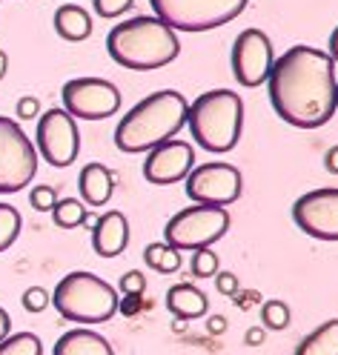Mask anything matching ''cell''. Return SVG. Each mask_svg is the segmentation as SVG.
<instances>
[{"label": "cell", "instance_id": "obj_1", "mask_svg": "<svg viewBox=\"0 0 338 355\" xmlns=\"http://www.w3.org/2000/svg\"><path fill=\"white\" fill-rule=\"evenodd\" d=\"M335 63L315 46L287 49L267 78L269 103L276 115L296 129H319L335 115Z\"/></svg>", "mask_w": 338, "mask_h": 355}, {"label": "cell", "instance_id": "obj_2", "mask_svg": "<svg viewBox=\"0 0 338 355\" xmlns=\"http://www.w3.org/2000/svg\"><path fill=\"white\" fill-rule=\"evenodd\" d=\"M187 112L189 103L181 92H175V89L152 92L124 115V121L115 129V146L126 155H138L161 146L172 141L175 132L184 129Z\"/></svg>", "mask_w": 338, "mask_h": 355}, {"label": "cell", "instance_id": "obj_3", "mask_svg": "<svg viewBox=\"0 0 338 355\" xmlns=\"http://www.w3.org/2000/svg\"><path fill=\"white\" fill-rule=\"evenodd\" d=\"M106 52L124 69L132 72H152L172 63L181 52L178 35L161 24L158 17H129L106 35Z\"/></svg>", "mask_w": 338, "mask_h": 355}, {"label": "cell", "instance_id": "obj_4", "mask_svg": "<svg viewBox=\"0 0 338 355\" xmlns=\"http://www.w3.org/2000/svg\"><path fill=\"white\" fill-rule=\"evenodd\" d=\"M187 126L192 141L207 152H230L241 138L244 101L230 89H210L189 103Z\"/></svg>", "mask_w": 338, "mask_h": 355}, {"label": "cell", "instance_id": "obj_5", "mask_svg": "<svg viewBox=\"0 0 338 355\" xmlns=\"http://www.w3.org/2000/svg\"><path fill=\"white\" fill-rule=\"evenodd\" d=\"M118 304L115 286L95 272H69L52 293V306L75 324H106L118 313Z\"/></svg>", "mask_w": 338, "mask_h": 355}, {"label": "cell", "instance_id": "obj_6", "mask_svg": "<svg viewBox=\"0 0 338 355\" xmlns=\"http://www.w3.org/2000/svg\"><path fill=\"white\" fill-rule=\"evenodd\" d=\"M250 0H149L155 17L172 32H210L235 20Z\"/></svg>", "mask_w": 338, "mask_h": 355}, {"label": "cell", "instance_id": "obj_7", "mask_svg": "<svg viewBox=\"0 0 338 355\" xmlns=\"http://www.w3.org/2000/svg\"><path fill=\"white\" fill-rule=\"evenodd\" d=\"M227 230H230V212L227 209L195 204V207L175 212L167 220L164 238L178 252H184V250L195 252V250H210L215 241H221L227 235Z\"/></svg>", "mask_w": 338, "mask_h": 355}, {"label": "cell", "instance_id": "obj_8", "mask_svg": "<svg viewBox=\"0 0 338 355\" xmlns=\"http://www.w3.org/2000/svg\"><path fill=\"white\" fill-rule=\"evenodd\" d=\"M37 172V149L17 121L0 115V195L26 189Z\"/></svg>", "mask_w": 338, "mask_h": 355}, {"label": "cell", "instance_id": "obj_9", "mask_svg": "<svg viewBox=\"0 0 338 355\" xmlns=\"http://www.w3.org/2000/svg\"><path fill=\"white\" fill-rule=\"evenodd\" d=\"M63 112L78 121H103L121 109V92L115 83L103 78H75L60 89Z\"/></svg>", "mask_w": 338, "mask_h": 355}, {"label": "cell", "instance_id": "obj_10", "mask_svg": "<svg viewBox=\"0 0 338 355\" xmlns=\"http://www.w3.org/2000/svg\"><path fill=\"white\" fill-rule=\"evenodd\" d=\"M35 149L43 155V161L58 169L75 164L81 152V132L75 118L69 112H63V109H47L37 121Z\"/></svg>", "mask_w": 338, "mask_h": 355}, {"label": "cell", "instance_id": "obj_11", "mask_svg": "<svg viewBox=\"0 0 338 355\" xmlns=\"http://www.w3.org/2000/svg\"><path fill=\"white\" fill-rule=\"evenodd\" d=\"M241 172L230 164H204L195 166L187 175V195L189 201L204 204V207H223L227 209L230 204H235L241 198Z\"/></svg>", "mask_w": 338, "mask_h": 355}, {"label": "cell", "instance_id": "obj_12", "mask_svg": "<svg viewBox=\"0 0 338 355\" xmlns=\"http://www.w3.org/2000/svg\"><path fill=\"white\" fill-rule=\"evenodd\" d=\"M292 220L315 241H338V189L321 187L304 192L292 204Z\"/></svg>", "mask_w": 338, "mask_h": 355}, {"label": "cell", "instance_id": "obj_13", "mask_svg": "<svg viewBox=\"0 0 338 355\" xmlns=\"http://www.w3.org/2000/svg\"><path fill=\"white\" fill-rule=\"evenodd\" d=\"M233 75L241 86H261L269 78V69H273V43H269L267 32L261 29H244L235 43H233Z\"/></svg>", "mask_w": 338, "mask_h": 355}, {"label": "cell", "instance_id": "obj_14", "mask_svg": "<svg viewBox=\"0 0 338 355\" xmlns=\"http://www.w3.org/2000/svg\"><path fill=\"white\" fill-rule=\"evenodd\" d=\"M192 164H195L192 146L172 138L161 146L149 149L146 164H144V178L155 187H169V184L184 181V178L192 172Z\"/></svg>", "mask_w": 338, "mask_h": 355}, {"label": "cell", "instance_id": "obj_15", "mask_svg": "<svg viewBox=\"0 0 338 355\" xmlns=\"http://www.w3.org/2000/svg\"><path fill=\"white\" fill-rule=\"evenodd\" d=\"M129 243V220L124 212H103L92 227V250L101 258H118Z\"/></svg>", "mask_w": 338, "mask_h": 355}, {"label": "cell", "instance_id": "obj_16", "mask_svg": "<svg viewBox=\"0 0 338 355\" xmlns=\"http://www.w3.org/2000/svg\"><path fill=\"white\" fill-rule=\"evenodd\" d=\"M78 189H81L83 204L103 207V204H109L112 189H115V175L103 164H86L78 178Z\"/></svg>", "mask_w": 338, "mask_h": 355}, {"label": "cell", "instance_id": "obj_17", "mask_svg": "<svg viewBox=\"0 0 338 355\" xmlns=\"http://www.w3.org/2000/svg\"><path fill=\"white\" fill-rule=\"evenodd\" d=\"M52 355H115V349H112V344L101 336V332L78 327V329L63 332L52 349Z\"/></svg>", "mask_w": 338, "mask_h": 355}, {"label": "cell", "instance_id": "obj_18", "mask_svg": "<svg viewBox=\"0 0 338 355\" xmlns=\"http://www.w3.org/2000/svg\"><path fill=\"white\" fill-rule=\"evenodd\" d=\"M167 306L178 321H195L201 315H207L210 298L195 284H175L167 293Z\"/></svg>", "mask_w": 338, "mask_h": 355}, {"label": "cell", "instance_id": "obj_19", "mask_svg": "<svg viewBox=\"0 0 338 355\" xmlns=\"http://www.w3.org/2000/svg\"><path fill=\"white\" fill-rule=\"evenodd\" d=\"M55 32L69 40V43H81L92 35V17L83 6H75V3H66V6H58L55 12Z\"/></svg>", "mask_w": 338, "mask_h": 355}, {"label": "cell", "instance_id": "obj_20", "mask_svg": "<svg viewBox=\"0 0 338 355\" xmlns=\"http://www.w3.org/2000/svg\"><path fill=\"white\" fill-rule=\"evenodd\" d=\"M296 355H338V318L324 321L296 347Z\"/></svg>", "mask_w": 338, "mask_h": 355}, {"label": "cell", "instance_id": "obj_21", "mask_svg": "<svg viewBox=\"0 0 338 355\" xmlns=\"http://www.w3.org/2000/svg\"><path fill=\"white\" fill-rule=\"evenodd\" d=\"M144 261H146L149 270L161 272V275H172V272H178V270H181V263H184L181 252H178L175 247H169L167 241H155V243H149V247L144 250Z\"/></svg>", "mask_w": 338, "mask_h": 355}, {"label": "cell", "instance_id": "obj_22", "mask_svg": "<svg viewBox=\"0 0 338 355\" xmlns=\"http://www.w3.org/2000/svg\"><path fill=\"white\" fill-rule=\"evenodd\" d=\"M52 218L60 230H75V227H83L86 224V204L83 201H75V198H58V204L52 207Z\"/></svg>", "mask_w": 338, "mask_h": 355}, {"label": "cell", "instance_id": "obj_23", "mask_svg": "<svg viewBox=\"0 0 338 355\" xmlns=\"http://www.w3.org/2000/svg\"><path fill=\"white\" fill-rule=\"evenodd\" d=\"M0 355H43V344L35 332H15L0 341Z\"/></svg>", "mask_w": 338, "mask_h": 355}, {"label": "cell", "instance_id": "obj_24", "mask_svg": "<svg viewBox=\"0 0 338 355\" xmlns=\"http://www.w3.org/2000/svg\"><path fill=\"white\" fill-rule=\"evenodd\" d=\"M20 227H24V220H20V212H17L12 204H0V252H6L12 243L17 241Z\"/></svg>", "mask_w": 338, "mask_h": 355}, {"label": "cell", "instance_id": "obj_25", "mask_svg": "<svg viewBox=\"0 0 338 355\" xmlns=\"http://www.w3.org/2000/svg\"><path fill=\"white\" fill-rule=\"evenodd\" d=\"M289 318H292V313H289L287 301H278V298L264 301V306H261V324L267 329H287Z\"/></svg>", "mask_w": 338, "mask_h": 355}, {"label": "cell", "instance_id": "obj_26", "mask_svg": "<svg viewBox=\"0 0 338 355\" xmlns=\"http://www.w3.org/2000/svg\"><path fill=\"white\" fill-rule=\"evenodd\" d=\"M189 266H192L195 278H212V275H218V255L212 250H195Z\"/></svg>", "mask_w": 338, "mask_h": 355}, {"label": "cell", "instance_id": "obj_27", "mask_svg": "<svg viewBox=\"0 0 338 355\" xmlns=\"http://www.w3.org/2000/svg\"><path fill=\"white\" fill-rule=\"evenodd\" d=\"M20 304H24L26 313H43V309L52 304V295L43 290V286H29L24 293V298H20Z\"/></svg>", "mask_w": 338, "mask_h": 355}, {"label": "cell", "instance_id": "obj_28", "mask_svg": "<svg viewBox=\"0 0 338 355\" xmlns=\"http://www.w3.org/2000/svg\"><path fill=\"white\" fill-rule=\"evenodd\" d=\"M29 204H32V209H37V212H52V207L58 204V192L52 189V187H35L32 192H29Z\"/></svg>", "mask_w": 338, "mask_h": 355}, {"label": "cell", "instance_id": "obj_29", "mask_svg": "<svg viewBox=\"0 0 338 355\" xmlns=\"http://www.w3.org/2000/svg\"><path fill=\"white\" fill-rule=\"evenodd\" d=\"M132 3H135V0H92L98 17H118V15H124Z\"/></svg>", "mask_w": 338, "mask_h": 355}, {"label": "cell", "instance_id": "obj_30", "mask_svg": "<svg viewBox=\"0 0 338 355\" xmlns=\"http://www.w3.org/2000/svg\"><path fill=\"white\" fill-rule=\"evenodd\" d=\"M144 290H146V278H144V272L129 270V272L121 278V293H124V295H144Z\"/></svg>", "mask_w": 338, "mask_h": 355}, {"label": "cell", "instance_id": "obj_31", "mask_svg": "<svg viewBox=\"0 0 338 355\" xmlns=\"http://www.w3.org/2000/svg\"><path fill=\"white\" fill-rule=\"evenodd\" d=\"M37 112H40V101L37 98L26 95V98L17 101V118L20 121H32V118H37Z\"/></svg>", "mask_w": 338, "mask_h": 355}, {"label": "cell", "instance_id": "obj_32", "mask_svg": "<svg viewBox=\"0 0 338 355\" xmlns=\"http://www.w3.org/2000/svg\"><path fill=\"white\" fill-rule=\"evenodd\" d=\"M215 286L221 295H235L238 293V278L233 272H218L215 275Z\"/></svg>", "mask_w": 338, "mask_h": 355}, {"label": "cell", "instance_id": "obj_33", "mask_svg": "<svg viewBox=\"0 0 338 355\" xmlns=\"http://www.w3.org/2000/svg\"><path fill=\"white\" fill-rule=\"evenodd\" d=\"M141 306H144L141 295H126V298H121V304H118V313L132 318V315H138V313H141Z\"/></svg>", "mask_w": 338, "mask_h": 355}, {"label": "cell", "instance_id": "obj_34", "mask_svg": "<svg viewBox=\"0 0 338 355\" xmlns=\"http://www.w3.org/2000/svg\"><path fill=\"white\" fill-rule=\"evenodd\" d=\"M264 338H267L264 327H250V329L244 332V344H246V347H261V344H264Z\"/></svg>", "mask_w": 338, "mask_h": 355}, {"label": "cell", "instance_id": "obj_35", "mask_svg": "<svg viewBox=\"0 0 338 355\" xmlns=\"http://www.w3.org/2000/svg\"><path fill=\"white\" fill-rule=\"evenodd\" d=\"M261 301V295L255 293V290H246V293H235V304L241 306V309H250L253 304H258Z\"/></svg>", "mask_w": 338, "mask_h": 355}, {"label": "cell", "instance_id": "obj_36", "mask_svg": "<svg viewBox=\"0 0 338 355\" xmlns=\"http://www.w3.org/2000/svg\"><path fill=\"white\" fill-rule=\"evenodd\" d=\"M223 329H227V318L223 315H210L207 318V332L210 336H223Z\"/></svg>", "mask_w": 338, "mask_h": 355}, {"label": "cell", "instance_id": "obj_37", "mask_svg": "<svg viewBox=\"0 0 338 355\" xmlns=\"http://www.w3.org/2000/svg\"><path fill=\"white\" fill-rule=\"evenodd\" d=\"M324 166H327V172L338 175V144L327 149V155H324Z\"/></svg>", "mask_w": 338, "mask_h": 355}, {"label": "cell", "instance_id": "obj_38", "mask_svg": "<svg viewBox=\"0 0 338 355\" xmlns=\"http://www.w3.org/2000/svg\"><path fill=\"white\" fill-rule=\"evenodd\" d=\"M9 336H12V318H9L6 309L0 306V341L9 338Z\"/></svg>", "mask_w": 338, "mask_h": 355}, {"label": "cell", "instance_id": "obj_39", "mask_svg": "<svg viewBox=\"0 0 338 355\" xmlns=\"http://www.w3.org/2000/svg\"><path fill=\"white\" fill-rule=\"evenodd\" d=\"M330 58H332V63L338 60V26H335L332 35H330Z\"/></svg>", "mask_w": 338, "mask_h": 355}, {"label": "cell", "instance_id": "obj_40", "mask_svg": "<svg viewBox=\"0 0 338 355\" xmlns=\"http://www.w3.org/2000/svg\"><path fill=\"white\" fill-rule=\"evenodd\" d=\"M6 72H9V58H6V52L0 49V80L6 78Z\"/></svg>", "mask_w": 338, "mask_h": 355}, {"label": "cell", "instance_id": "obj_41", "mask_svg": "<svg viewBox=\"0 0 338 355\" xmlns=\"http://www.w3.org/2000/svg\"><path fill=\"white\" fill-rule=\"evenodd\" d=\"M335 103H338V86H335Z\"/></svg>", "mask_w": 338, "mask_h": 355}]
</instances>
